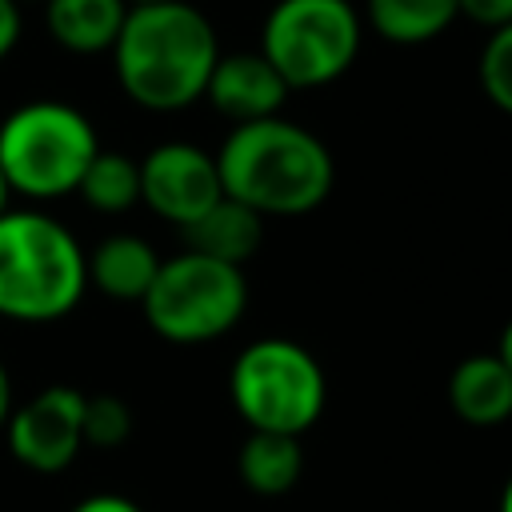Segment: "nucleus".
Listing matches in <instances>:
<instances>
[{"label": "nucleus", "instance_id": "nucleus-15", "mask_svg": "<svg viewBox=\"0 0 512 512\" xmlns=\"http://www.w3.org/2000/svg\"><path fill=\"white\" fill-rule=\"evenodd\" d=\"M304 472V448L300 436H284V432H252L244 436L240 452H236V476L248 492L256 496H284L296 488Z\"/></svg>", "mask_w": 512, "mask_h": 512}, {"label": "nucleus", "instance_id": "nucleus-20", "mask_svg": "<svg viewBox=\"0 0 512 512\" xmlns=\"http://www.w3.org/2000/svg\"><path fill=\"white\" fill-rule=\"evenodd\" d=\"M456 4H460V16H468L488 32L512 24V0H456Z\"/></svg>", "mask_w": 512, "mask_h": 512}, {"label": "nucleus", "instance_id": "nucleus-19", "mask_svg": "<svg viewBox=\"0 0 512 512\" xmlns=\"http://www.w3.org/2000/svg\"><path fill=\"white\" fill-rule=\"evenodd\" d=\"M128 436H132V408L120 396H112V392L84 396V448L112 452Z\"/></svg>", "mask_w": 512, "mask_h": 512}, {"label": "nucleus", "instance_id": "nucleus-1", "mask_svg": "<svg viewBox=\"0 0 512 512\" xmlns=\"http://www.w3.org/2000/svg\"><path fill=\"white\" fill-rule=\"evenodd\" d=\"M216 60V28L188 0L128 8L112 44V68L124 96L148 112H180L204 100Z\"/></svg>", "mask_w": 512, "mask_h": 512}, {"label": "nucleus", "instance_id": "nucleus-13", "mask_svg": "<svg viewBox=\"0 0 512 512\" xmlns=\"http://www.w3.org/2000/svg\"><path fill=\"white\" fill-rule=\"evenodd\" d=\"M180 232H184V248L244 268L256 256L260 240H264V216L252 212V208H244L232 196H220L204 216H196Z\"/></svg>", "mask_w": 512, "mask_h": 512}, {"label": "nucleus", "instance_id": "nucleus-27", "mask_svg": "<svg viewBox=\"0 0 512 512\" xmlns=\"http://www.w3.org/2000/svg\"><path fill=\"white\" fill-rule=\"evenodd\" d=\"M128 4L136 8V4H168V0H128Z\"/></svg>", "mask_w": 512, "mask_h": 512}, {"label": "nucleus", "instance_id": "nucleus-4", "mask_svg": "<svg viewBox=\"0 0 512 512\" xmlns=\"http://www.w3.org/2000/svg\"><path fill=\"white\" fill-rule=\"evenodd\" d=\"M96 152V128L76 104L28 100L0 120V172L24 200L72 196Z\"/></svg>", "mask_w": 512, "mask_h": 512}, {"label": "nucleus", "instance_id": "nucleus-21", "mask_svg": "<svg viewBox=\"0 0 512 512\" xmlns=\"http://www.w3.org/2000/svg\"><path fill=\"white\" fill-rule=\"evenodd\" d=\"M68 512H144L136 500L120 496V492H92L84 500H76Z\"/></svg>", "mask_w": 512, "mask_h": 512}, {"label": "nucleus", "instance_id": "nucleus-14", "mask_svg": "<svg viewBox=\"0 0 512 512\" xmlns=\"http://www.w3.org/2000/svg\"><path fill=\"white\" fill-rule=\"evenodd\" d=\"M44 24L52 40L72 52V56H100L112 52L124 20H128V0H44Z\"/></svg>", "mask_w": 512, "mask_h": 512}, {"label": "nucleus", "instance_id": "nucleus-28", "mask_svg": "<svg viewBox=\"0 0 512 512\" xmlns=\"http://www.w3.org/2000/svg\"><path fill=\"white\" fill-rule=\"evenodd\" d=\"M12 4H28V0H12Z\"/></svg>", "mask_w": 512, "mask_h": 512}, {"label": "nucleus", "instance_id": "nucleus-24", "mask_svg": "<svg viewBox=\"0 0 512 512\" xmlns=\"http://www.w3.org/2000/svg\"><path fill=\"white\" fill-rule=\"evenodd\" d=\"M496 356L504 360V368L512 372V320L504 324V332H500V344H496Z\"/></svg>", "mask_w": 512, "mask_h": 512}, {"label": "nucleus", "instance_id": "nucleus-8", "mask_svg": "<svg viewBox=\"0 0 512 512\" xmlns=\"http://www.w3.org/2000/svg\"><path fill=\"white\" fill-rule=\"evenodd\" d=\"M84 396L72 384H48L12 408L4 444L28 472H64L84 452Z\"/></svg>", "mask_w": 512, "mask_h": 512}, {"label": "nucleus", "instance_id": "nucleus-22", "mask_svg": "<svg viewBox=\"0 0 512 512\" xmlns=\"http://www.w3.org/2000/svg\"><path fill=\"white\" fill-rule=\"evenodd\" d=\"M16 40H20V4L0 0V60H8Z\"/></svg>", "mask_w": 512, "mask_h": 512}, {"label": "nucleus", "instance_id": "nucleus-3", "mask_svg": "<svg viewBox=\"0 0 512 512\" xmlns=\"http://www.w3.org/2000/svg\"><path fill=\"white\" fill-rule=\"evenodd\" d=\"M88 292V252L40 208L0 212V316L16 324L64 320Z\"/></svg>", "mask_w": 512, "mask_h": 512}, {"label": "nucleus", "instance_id": "nucleus-10", "mask_svg": "<svg viewBox=\"0 0 512 512\" xmlns=\"http://www.w3.org/2000/svg\"><path fill=\"white\" fill-rule=\"evenodd\" d=\"M288 92L292 88L280 80V72L260 52H228V56L220 52V60L208 76V88H204L208 104L232 124L280 116Z\"/></svg>", "mask_w": 512, "mask_h": 512}, {"label": "nucleus", "instance_id": "nucleus-5", "mask_svg": "<svg viewBox=\"0 0 512 512\" xmlns=\"http://www.w3.org/2000/svg\"><path fill=\"white\" fill-rule=\"evenodd\" d=\"M228 396L252 432L304 436L328 404L320 360L288 336H260L240 348L228 372Z\"/></svg>", "mask_w": 512, "mask_h": 512}, {"label": "nucleus", "instance_id": "nucleus-6", "mask_svg": "<svg viewBox=\"0 0 512 512\" xmlns=\"http://www.w3.org/2000/svg\"><path fill=\"white\" fill-rule=\"evenodd\" d=\"M140 308L160 340L208 344L240 324L248 308V280L244 268L184 248L160 260V272L144 292Z\"/></svg>", "mask_w": 512, "mask_h": 512}, {"label": "nucleus", "instance_id": "nucleus-11", "mask_svg": "<svg viewBox=\"0 0 512 512\" xmlns=\"http://www.w3.org/2000/svg\"><path fill=\"white\" fill-rule=\"evenodd\" d=\"M448 408L472 428H496L512 420V372L496 352L464 356L448 376Z\"/></svg>", "mask_w": 512, "mask_h": 512}, {"label": "nucleus", "instance_id": "nucleus-7", "mask_svg": "<svg viewBox=\"0 0 512 512\" xmlns=\"http://www.w3.org/2000/svg\"><path fill=\"white\" fill-rule=\"evenodd\" d=\"M360 36V12L348 0H276L260 28V56L288 88H324L352 68Z\"/></svg>", "mask_w": 512, "mask_h": 512}, {"label": "nucleus", "instance_id": "nucleus-25", "mask_svg": "<svg viewBox=\"0 0 512 512\" xmlns=\"http://www.w3.org/2000/svg\"><path fill=\"white\" fill-rule=\"evenodd\" d=\"M496 512H512V476H508L504 488H500V504H496Z\"/></svg>", "mask_w": 512, "mask_h": 512}, {"label": "nucleus", "instance_id": "nucleus-9", "mask_svg": "<svg viewBox=\"0 0 512 512\" xmlns=\"http://www.w3.org/2000/svg\"><path fill=\"white\" fill-rule=\"evenodd\" d=\"M224 196L216 152L188 140H164L140 160V200L168 224L184 228Z\"/></svg>", "mask_w": 512, "mask_h": 512}, {"label": "nucleus", "instance_id": "nucleus-12", "mask_svg": "<svg viewBox=\"0 0 512 512\" xmlns=\"http://www.w3.org/2000/svg\"><path fill=\"white\" fill-rule=\"evenodd\" d=\"M156 272H160V256L136 232H112L88 252V288L120 304H140Z\"/></svg>", "mask_w": 512, "mask_h": 512}, {"label": "nucleus", "instance_id": "nucleus-23", "mask_svg": "<svg viewBox=\"0 0 512 512\" xmlns=\"http://www.w3.org/2000/svg\"><path fill=\"white\" fill-rule=\"evenodd\" d=\"M12 376H8V368H4V360H0V432H4V424H8V416H12Z\"/></svg>", "mask_w": 512, "mask_h": 512}, {"label": "nucleus", "instance_id": "nucleus-16", "mask_svg": "<svg viewBox=\"0 0 512 512\" xmlns=\"http://www.w3.org/2000/svg\"><path fill=\"white\" fill-rule=\"evenodd\" d=\"M456 16V0H368V24L388 44H428Z\"/></svg>", "mask_w": 512, "mask_h": 512}, {"label": "nucleus", "instance_id": "nucleus-26", "mask_svg": "<svg viewBox=\"0 0 512 512\" xmlns=\"http://www.w3.org/2000/svg\"><path fill=\"white\" fill-rule=\"evenodd\" d=\"M8 196H12V192H8V180H4V172H0V212H8Z\"/></svg>", "mask_w": 512, "mask_h": 512}, {"label": "nucleus", "instance_id": "nucleus-17", "mask_svg": "<svg viewBox=\"0 0 512 512\" xmlns=\"http://www.w3.org/2000/svg\"><path fill=\"white\" fill-rule=\"evenodd\" d=\"M84 196V204L92 212L104 216H120L132 204H140V160H132L128 152H108L100 148L76 188Z\"/></svg>", "mask_w": 512, "mask_h": 512}, {"label": "nucleus", "instance_id": "nucleus-18", "mask_svg": "<svg viewBox=\"0 0 512 512\" xmlns=\"http://www.w3.org/2000/svg\"><path fill=\"white\" fill-rule=\"evenodd\" d=\"M476 80H480V92L488 96V104L500 108L504 116H512V24L488 32L480 60H476Z\"/></svg>", "mask_w": 512, "mask_h": 512}, {"label": "nucleus", "instance_id": "nucleus-2", "mask_svg": "<svg viewBox=\"0 0 512 512\" xmlns=\"http://www.w3.org/2000/svg\"><path fill=\"white\" fill-rule=\"evenodd\" d=\"M216 168L224 196L260 212L264 220L308 216L336 184V160L328 144L284 116L232 124L216 152Z\"/></svg>", "mask_w": 512, "mask_h": 512}]
</instances>
